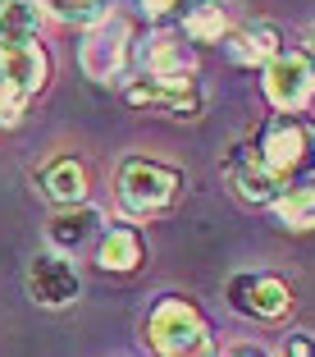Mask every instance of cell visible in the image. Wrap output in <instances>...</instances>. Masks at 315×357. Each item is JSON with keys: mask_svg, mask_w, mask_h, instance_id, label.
<instances>
[{"mask_svg": "<svg viewBox=\"0 0 315 357\" xmlns=\"http://www.w3.org/2000/svg\"><path fill=\"white\" fill-rule=\"evenodd\" d=\"M151 344L160 357H215L206 321L197 316V307L183 303V298H165L151 312Z\"/></svg>", "mask_w": 315, "mask_h": 357, "instance_id": "6da1fadb", "label": "cell"}, {"mask_svg": "<svg viewBox=\"0 0 315 357\" xmlns=\"http://www.w3.org/2000/svg\"><path fill=\"white\" fill-rule=\"evenodd\" d=\"M174 192H179V174L156 165V160H124V169H119V197L137 215L165 211L174 202Z\"/></svg>", "mask_w": 315, "mask_h": 357, "instance_id": "7a4b0ae2", "label": "cell"}, {"mask_svg": "<svg viewBox=\"0 0 315 357\" xmlns=\"http://www.w3.org/2000/svg\"><path fill=\"white\" fill-rule=\"evenodd\" d=\"M124 60H128V19L124 14H101L83 37V69L96 83H110V78H119Z\"/></svg>", "mask_w": 315, "mask_h": 357, "instance_id": "3957f363", "label": "cell"}, {"mask_svg": "<svg viewBox=\"0 0 315 357\" xmlns=\"http://www.w3.org/2000/svg\"><path fill=\"white\" fill-rule=\"evenodd\" d=\"M46 83V55L37 42L28 46H0V101L19 110L37 87Z\"/></svg>", "mask_w": 315, "mask_h": 357, "instance_id": "277c9868", "label": "cell"}, {"mask_svg": "<svg viewBox=\"0 0 315 357\" xmlns=\"http://www.w3.org/2000/svg\"><path fill=\"white\" fill-rule=\"evenodd\" d=\"M265 96L279 110H302L315 96V64L306 55H274L265 64Z\"/></svg>", "mask_w": 315, "mask_h": 357, "instance_id": "5b68a950", "label": "cell"}, {"mask_svg": "<svg viewBox=\"0 0 315 357\" xmlns=\"http://www.w3.org/2000/svg\"><path fill=\"white\" fill-rule=\"evenodd\" d=\"M78 289H83V280H78V271H74L69 257L42 252V257L28 261V294L42 307H69L78 298Z\"/></svg>", "mask_w": 315, "mask_h": 357, "instance_id": "8992f818", "label": "cell"}, {"mask_svg": "<svg viewBox=\"0 0 315 357\" xmlns=\"http://www.w3.org/2000/svg\"><path fill=\"white\" fill-rule=\"evenodd\" d=\"M128 105L137 110H165V115H197L201 110V92L192 87V78H137L128 83Z\"/></svg>", "mask_w": 315, "mask_h": 357, "instance_id": "52a82bcc", "label": "cell"}, {"mask_svg": "<svg viewBox=\"0 0 315 357\" xmlns=\"http://www.w3.org/2000/svg\"><path fill=\"white\" fill-rule=\"evenodd\" d=\"M101 234H105L101 211L83 206V202L64 206L60 215H51V225H46V243H51L55 252H83V248L101 243Z\"/></svg>", "mask_w": 315, "mask_h": 357, "instance_id": "ba28073f", "label": "cell"}, {"mask_svg": "<svg viewBox=\"0 0 315 357\" xmlns=\"http://www.w3.org/2000/svg\"><path fill=\"white\" fill-rule=\"evenodd\" d=\"M147 64L156 78H192V69H197V55H192V46L183 42V37H174V32H156L147 46Z\"/></svg>", "mask_w": 315, "mask_h": 357, "instance_id": "9c48e42d", "label": "cell"}, {"mask_svg": "<svg viewBox=\"0 0 315 357\" xmlns=\"http://www.w3.org/2000/svg\"><path fill=\"white\" fill-rule=\"evenodd\" d=\"M42 32L37 0H0V46H28Z\"/></svg>", "mask_w": 315, "mask_h": 357, "instance_id": "30bf717a", "label": "cell"}, {"mask_svg": "<svg viewBox=\"0 0 315 357\" xmlns=\"http://www.w3.org/2000/svg\"><path fill=\"white\" fill-rule=\"evenodd\" d=\"M233 298H238L247 312H256V316H284V312H288V284H284V280H274V275L238 280Z\"/></svg>", "mask_w": 315, "mask_h": 357, "instance_id": "8fae6325", "label": "cell"}, {"mask_svg": "<svg viewBox=\"0 0 315 357\" xmlns=\"http://www.w3.org/2000/svg\"><path fill=\"white\" fill-rule=\"evenodd\" d=\"M302 156H306V133H302L297 124H274L270 133H265V142H261V160H265V165H270L279 178H284Z\"/></svg>", "mask_w": 315, "mask_h": 357, "instance_id": "7c38bea8", "label": "cell"}, {"mask_svg": "<svg viewBox=\"0 0 315 357\" xmlns=\"http://www.w3.org/2000/svg\"><path fill=\"white\" fill-rule=\"evenodd\" d=\"M233 188H238L247 202H274L279 192H284V178L274 174V169L261 160V151H256V156H242L238 165H233Z\"/></svg>", "mask_w": 315, "mask_h": 357, "instance_id": "4fadbf2b", "label": "cell"}, {"mask_svg": "<svg viewBox=\"0 0 315 357\" xmlns=\"http://www.w3.org/2000/svg\"><path fill=\"white\" fill-rule=\"evenodd\" d=\"M142 261V238L133 229H105L96 243V266L101 271H137Z\"/></svg>", "mask_w": 315, "mask_h": 357, "instance_id": "5bb4252c", "label": "cell"}, {"mask_svg": "<svg viewBox=\"0 0 315 357\" xmlns=\"http://www.w3.org/2000/svg\"><path fill=\"white\" fill-rule=\"evenodd\" d=\"M42 192L55 197V202H64V206H74V202L87 197V169L78 165V160H55L42 174Z\"/></svg>", "mask_w": 315, "mask_h": 357, "instance_id": "9a60e30c", "label": "cell"}, {"mask_svg": "<svg viewBox=\"0 0 315 357\" xmlns=\"http://www.w3.org/2000/svg\"><path fill=\"white\" fill-rule=\"evenodd\" d=\"M274 215L288 229H311L315 225V183H297V188L274 197Z\"/></svg>", "mask_w": 315, "mask_h": 357, "instance_id": "2e32d148", "label": "cell"}, {"mask_svg": "<svg viewBox=\"0 0 315 357\" xmlns=\"http://www.w3.org/2000/svg\"><path fill=\"white\" fill-rule=\"evenodd\" d=\"M229 37H233V60H242V64H256V60L270 64V60H274V51H279V37H274L265 23H261V28L252 23V28L229 32Z\"/></svg>", "mask_w": 315, "mask_h": 357, "instance_id": "e0dca14e", "label": "cell"}, {"mask_svg": "<svg viewBox=\"0 0 315 357\" xmlns=\"http://www.w3.org/2000/svg\"><path fill=\"white\" fill-rule=\"evenodd\" d=\"M183 28H188L197 42H220V37H229V14H224L220 5H206V10L188 14V19H183Z\"/></svg>", "mask_w": 315, "mask_h": 357, "instance_id": "ac0fdd59", "label": "cell"}, {"mask_svg": "<svg viewBox=\"0 0 315 357\" xmlns=\"http://www.w3.org/2000/svg\"><path fill=\"white\" fill-rule=\"evenodd\" d=\"M42 5L55 14V19H64V23H96L105 14L101 0H42Z\"/></svg>", "mask_w": 315, "mask_h": 357, "instance_id": "d6986e66", "label": "cell"}, {"mask_svg": "<svg viewBox=\"0 0 315 357\" xmlns=\"http://www.w3.org/2000/svg\"><path fill=\"white\" fill-rule=\"evenodd\" d=\"M279 357H315V344H311L306 335H293V339L284 344V353H279Z\"/></svg>", "mask_w": 315, "mask_h": 357, "instance_id": "ffe728a7", "label": "cell"}, {"mask_svg": "<svg viewBox=\"0 0 315 357\" xmlns=\"http://www.w3.org/2000/svg\"><path fill=\"white\" fill-rule=\"evenodd\" d=\"M206 5H220V0H179L183 19H188V14H197V10H206Z\"/></svg>", "mask_w": 315, "mask_h": 357, "instance_id": "44dd1931", "label": "cell"}, {"mask_svg": "<svg viewBox=\"0 0 315 357\" xmlns=\"http://www.w3.org/2000/svg\"><path fill=\"white\" fill-rule=\"evenodd\" d=\"M142 5H147V14H165V10H174L179 0H142Z\"/></svg>", "mask_w": 315, "mask_h": 357, "instance_id": "7402d4cb", "label": "cell"}, {"mask_svg": "<svg viewBox=\"0 0 315 357\" xmlns=\"http://www.w3.org/2000/svg\"><path fill=\"white\" fill-rule=\"evenodd\" d=\"M233 357H261L256 348H233Z\"/></svg>", "mask_w": 315, "mask_h": 357, "instance_id": "603a6c76", "label": "cell"}, {"mask_svg": "<svg viewBox=\"0 0 315 357\" xmlns=\"http://www.w3.org/2000/svg\"><path fill=\"white\" fill-rule=\"evenodd\" d=\"M311 64H315V32H311Z\"/></svg>", "mask_w": 315, "mask_h": 357, "instance_id": "cb8c5ba5", "label": "cell"}]
</instances>
